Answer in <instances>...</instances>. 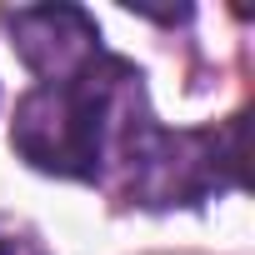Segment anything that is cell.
<instances>
[{
  "label": "cell",
  "mask_w": 255,
  "mask_h": 255,
  "mask_svg": "<svg viewBox=\"0 0 255 255\" xmlns=\"http://www.w3.org/2000/svg\"><path fill=\"white\" fill-rule=\"evenodd\" d=\"M145 110L140 70L120 55H95L65 80H45L20 95L10 120V145L45 175L100 180L125 125Z\"/></svg>",
  "instance_id": "cell-1"
},
{
  "label": "cell",
  "mask_w": 255,
  "mask_h": 255,
  "mask_svg": "<svg viewBox=\"0 0 255 255\" xmlns=\"http://www.w3.org/2000/svg\"><path fill=\"white\" fill-rule=\"evenodd\" d=\"M0 255H20V245H15V235H0Z\"/></svg>",
  "instance_id": "cell-3"
},
{
  "label": "cell",
  "mask_w": 255,
  "mask_h": 255,
  "mask_svg": "<svg viewBox=\"0 0 255 255\" xmlns=\"http://www.w3.org/2000/svg\"><path fill=\"white\" fill-rule=\"evenodd\" d=\"M5 25L15 35L25 70L40 75V85L65 80L100 55V25L80 5H25V10H10Z\"/></svg>",
  "instance_id": "cell-2"
}]
</instances>
